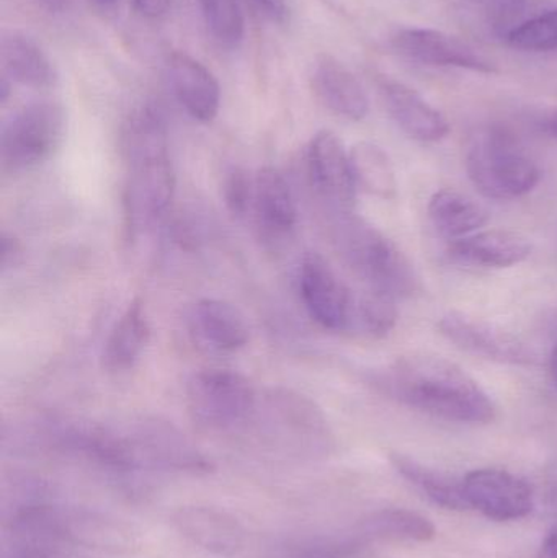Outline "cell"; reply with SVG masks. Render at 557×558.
I'll use <instances>...</instances> for the list:
<instances>
[{
    "label": "cell",
    "mask_w": 557,
    "mask_h": 558,
    "mask_svg": "<svg viewBox=\"0 0 557 558\" xmlns=\"http://www.w3.org/2000/svg\"><path fill=\"white\" fill-rule=\"evenodd\" d=\"M375 386L396 402L447 422L487 425L497 415L489 393L458 364L434 354L399 357Z\"/></svg>",
    "instance_id": "6da1fadb"
},
{
    "label": "cell",
    "mask_w": 557,
    "mask_h": 558,
    "mask_svg": "<svg viewBox=\"0 0 557 558\" xmlns=\"http://www.w3.org/2000/svg\"><path fill=\"white\" fill-rule=\"evenodd\" d=\"M334 242L350 268L370 291L391 299L412 298L421 291V279L408 255L379 229L353 213L339 215Z\"/></svg>",
    "instance_id": "7a4b0ae2"
},
{
    "label": "cell",
    "mask_w": 557,
    "mask_h": 558,
    "mask_svg": "<svg viewBox=\"0 0 557 558\" xmlns=\"http://www.w3.org/2000/svg\"><path fill=\"white\" fill-rule=\"evenodd\" d=\"M467 172L481 195L516 199L532 192L542 179L538 166L509 131L481 128L467 149Z\"/></svg>",
    "instance_id": "3957f363"
},
{
    "label": "cell",
    "mask_w": 557,
    "mask_h": 558,
    "mask_svg": "<svg viewBox=\"0 0 557 558\" xmlns=\"http://www.w3.org/2000/svg\"><path fill=\"white\" fill-rule=\"evenodd\" d=\"M65 121L64 108L55 101H38L20 110L0 137L3 170L20 172L48 160L64 140Z\"/></svg>",
    "instance_id": "277c9868"
},
{
    "label": "cell",
    "mask_w": 557,
    "mask_h": 558,
    "mask_svg": "<svg viewBox=\"0 0 557 558\" xmlns=\"http://www.w3.org/2000/svg\"><path fill=\"white\" fill-rule=\"evenodd\" d=\"M186 403L196 423L205 428L226 429L251 416L255 409V390L234 371H202L190 379Z\"/></svg>",
    "instance_id": "5b68a950"
},
{
    "label": "cell",
    "mask_w": 557,
    "mask_h": 558,
    "mask_svg": "<svg viewBox=\"0 0 557 558\" xmlns=\"http://www.w3.org/2000/svg\"><path fill=\"white\" fill-rule=\"evenodd\" d=\"M464 500L470 510L489 520L519 521L535 510L532 485L504 469H477L461 478Z\"/></svg>",
    "instance_id": "8992f818"
},
{
    "label": "cell",
    "mask_w": 557,
    "mask_h": 558,
    "mask_svg": "<svg viewBox=\"0 0 557 558\" xmlns=\"http://www.w3.org/2000/svg\"><path fill=\"white\" fill-rule=\"evenodd\" d=\"M307 173L317 196L336 215L352 213L356 182L350 153L332 131H319L307 147Z\"/></svg>",
    "instance_id": "52a82bcc"
},
{
    "label": "cell",
    "mask_w": 557,
    "mask_h": 558,
    "mask_svg": "<svg viewBox=\"0 0 557 558\" xmlns=\"http://www.w3.org/2000/svg\"><path fill=\"white\" fill-rule=\"evenodd\" d=\"M126 166L130 169L124 196L128 229L136 232L144 226L159 221L169 211L175 193V173L169 154L136 160Z\"/></svg>",
    "instance_id": "ba28073f"
},
{
    "label": "cell",
    "mask_w": 557,
    "mask_h": 558,
    "mask_svg": "<svg viewBox=\"0 0 557 558\" xmlns=\"http://www.w3.org/2000/svg\"><path fill=\"white\" fill-rule=\"evenodd\" d=\"M298 279L301 299L317 324L334 331L352 328L356 298L320 255L303 258Z\"/></svg>",
    "instance_id": "9c48e42d"
},
{
    "label": "cell",
    "mask_w": 557,
    "mask_h": 558,
    "mask_svg": "<svg viewBox=\"0 0 557 558\" xmlns=\"http://www.w3.org/2000/svg\"><path fill=\"white\" fill-rule=\"evenodd\" d=\"M438 330L461 350L484 360L513 366H525L535 361L532 348L517 335L461 312H450L441 317Z\"/></svg>",
    "instance_id": "30bf717a"
},
{
    "label": "cell",
    "mask_w": 557,
    "mask_h": 558,
    "mask_svg": "<svg viewBox=\"0 0 557 558\" xmlns=\"http://www.w3.org/2000/svg\"><path fill=\"white\" fill-rule=\"evenodd\" d=\"M398 54L440 68H460L481 74H496L497 68L474 46L457 36L431 28H402L391 38Z\"/></svg>",
    "instance_id": "8fae6325"
},
{
    "label": "cell",
    "mask_w": 557,
    "mask_h": 558,
    "mask_svg": "<svg viewBox=\"0 0 557 558\" xmlns=\"http://www.w3.org/2000/svg\"><path fill=\"white\" fill-rule=\"evenodd\" d=\"M59 531L64 543L108 554H131L140 549V531L111 514L98 511H58Z\"/></svg>",
    "instance_id": "7c38bea8"
},
{
    "label": "cell",
    "mask_w": 557,
    "mask_h": 558,
    "mask_svg": "<svg viewBox=\"0 0 557 558\" xmlns=\"http://www.w3.org/2000/svg\"><path fill=\"white\" fill-rule=\"evenodd\" d=\"M376 85L389 117L412 140L438 143L450 133L447 118L414 88L386 75H379Z\"/></svg>",
    "instance_id": "4fadbf2b"
},
{
    "label": "cell",
    "mask_w": 557,
    "mask_h": 558,
    "mask_svg": "<svg viewBox=\"0 0 557 558\" xmlns=\"http://www.w3.org/2000/svg\"><path fill=\"white\" fill-rule=\"evenodd\" d=\"M172 524L190 543L218 557H234L245 547V530L232 514L192 505L173 513Z\"/></svg>",
    "instance_id": "5bb4252c"
},
{
    "label": "cell",
    "mask_w": 557,
    "mask_h": 558,
    "mask_svg": "<svg viewBox=\"0 0 557 558\" xmlns=\"http://www.w3.org/2000/svg\"><path fill=\"white\" fill-rule=\"evenodd\" d=\"M167 78L183 110L199 123H211L221 107L218 78L198 59L185 52L167 58Z\"/></svg>",
    "instance_id": "9a60e30c"
},
{
    "label": "cell",
    "mask_w": 557,
    "mask_h": 558,
    "mask_svg": "<svg viewBox=\"0 0 557 558\" xmlns=\"http://www.w3.org/2000/svg\"><path fill=\"white\" fill-rule=\"evenodd\" d=\"M448 257L458 264L480 268H510L532 254V242L507 229L477 231L448 245Z\"/></svg>",
    "instance_id": "2e32d148"
},
{
    "label": "cell",
    "mask_w": 557,
    "mask_h": 558,
    "mask_svg": "<svg viewBox=\"0 0 557 558\" xmlns=\"http://www.w3.org/2000/svg\"><path fill=\"white\" fill-rule=\"evenodd\" d=\"M311 85L320 104L337 117L362 121L368 114L370 101L362 84L334 56H317L311 71Z\"/></svg>",
    "instance_id": "e0dca14e"
},
{
    "label": "cell",
    "mask_w": 557,
    "mask_h": 558,
    "mask_svg": "<svg viewBox=\"0 0 557 558\" xmlns=\"http://www.w3.org/2000/svg\"><path fill=\"white\" fill-rule=\"evenodd\" d=\"M3 74L25 87L45 90L58 84V71L45 49L25 33L9 32L0 41Z\"/></svg>",
    "instance_id": "ac0fdd59"
},
{
    "label": "cell",
    "mask_w": 557,
    "mask_h": 558,
    "mask_svg": "<svg viewBox=\"0 0 557 558\" xmlns=\"http://www.w3.org/2000/svg\"><path fill=\"white\" fill-rule=\"evenodd\" d=\"M252 208L258 228L271 238L290 234L296 226L298 211L293 193L278 170L264 167L254 179Z\"/></svg>",
    "instance_id": "d6986e66"
},
{
    "label": "cell",
    "mask_w": 557,
    "mask_h": 558,
    "mask_svg": "<svg viewBox=\"0 0 557 558\" xmlns=\"http://www.w3.org/2000/svg\"><path fill=\"white\" fill-rule=\"evenodd\" d=\"M133 439L137 454L177 471L209 472L211 464L192 442L167 423L147 422L137 429Z\"/></svg>",
    "instance_id": "ffe728a7"
},
{
    "label": "cell",
    "mask_w": 557,
    "mask_h": 558,
    "mask_svg": "<svg viewBox=\"0 0 557 558\" xmlns=\"http://www.w3.org/2000/svg\"><path fill=\"white\" fill-rule=\"evenodd\" d=\"M192 330L216 351H238L247 344L251 335L244 314L219 299H203L193 307Z\"/></svg>",
    "instance_id": "44dd1931"
},
{
    "label": "cell",
    "mask_w": 557,
    "mask_h": 558,
    "mask_svg": "<svg viewBox=\"0 0 557 558\" xmlns=\"http://www.w3.org/2000/svg\"><path fill=\"white\" fill-rule=\"evenodd\" d=\"M149 340L150 324L146 308L140 299H134L108 335L101 364L110 373H124L140 361Z\"/></svg>",
    "instance_id": "7402d4cb"
},
{
    "label": "cell",
    "mask_w": 557,
    "mask_h": 558,
    "mask_svg": "<svg viewBox=\"0 0 557 558\" xmlns=\"http://www.w3.org/2000/svg\"><path fill=\"white\" fill-rule=\"evenodd\" d=\"M428 219L438 234L457 241L481 231L489 222L486 206L457 190H438L428 202Z\"/></svg>",
    "instance_id": "603a6c76"
},
{
    "label": "cell",
    "mask_w": 557,
    "mask_h": 558,
    "mask_svg": "<svg viewBox=\"0 0 557 558\" xmlns=\"http://www.w3.org/2000/svg\"><path fill=\"white\" fill-rule=\"evenodd\" d=\"M353 177L356 185L370 195L382 199H395L398 195V179L388 153L378 144H355L350 150Z\"/></svg>",
    "instance_id": "cb8c5ba5"
},
{
    "label": "cell",
    "mask_w": 557,
    "mask_h": 558,
    "mask_svg": "<svg viewBox=\"0 0 557 558\" xmlns=\"http://www.w3.org/2000/svg\"><path fill=\"white\" fill-rule=\"evenodd\" d=\"M391 462L402 477L408 478L438 507L457 511L470 510L464 500L461 481H455L404 454H392Z\"/></svg>",
    "instance_id": "d4e9b609"
},
{
    "label": "cell",
    "mask_w": 557,
    "mask_h": 558,
    "mask_svg": "<svg viewBox=\"0 0 557 558\" xmlns=\"http://www.w3.org/2000/svg\"><path fill=\"white\" fill-rule=\"evenodd\" d=\"M363 530L370 536L409 543H428L437 534L427 518L408 510L378 511L363 523Z\"/></svg>",
    "instance_id": "484cf974"
},
{
    "label": "cell",
    "mask_w": 557,
    "mask_h": 558,
    "mask_svg": "<svg viewBox=\"0 0 557 558\" xmlns=\"http://www.w3.org/2000/svg\"><path fill=\"white\" fill-rule=\"evenodd\" d=\"M206 26L221 48L234 49L245 35V20L239 0H198Z\"/></svg>",
    "instance_id": "4316f807"
},
{
    "label": "cell",
    "mask_w": 557,
    "mask_h": 558,
    "mask_svg": "<svg viewBox=\"0 0 557 558\" xmlns=\"http://www.w3.org/2000/svg\"><path fill=\"white\" fill-rule=\"evenodd\" d=\"M398 320L395 299L378 292L368 291L356 299L352 328H359L368 337L379 338L388 335Z\"/></svg>",
    "instance_id": "83f0119b"
},
{
    "label": "cell",
    "mask_w": 557,
    "mask_h": 558,
    "mask_svg": "<svg viewBox=\"0 0 557 558\" xmlns=\"http://www.w3.org/2000/svg\"><path fill=\"white\" fill-rule=\"evenodd\" d=\"M509 43L526 51L557 49V9L535 16L509 33Z\"/></svg>",
    "instance_id": "f1b7e54d"
},
{
    "label": "cell",
    "mask_w": 557,
    "mask_h": 558,
    "mask_svg": "<svg viewBox=\"0 0 557 558\" xmlns=\"http://www.w3.org/2000/svg\"><path fill=\"white\" fill-rule=\"evenodd\" d=\"M222 196H225L226 206L232 215H245L252 206L254 180H251L249 173L241 167H232L226 173L225 182H222Z\"/></svg>",
    "instance_id": "f546056e"
},
{
    "label": "cell",
    "mask_w": 557,
    "mask_h": 558,
    "mask_svg": "<svg viewBox=\"0 0 557 558\" xmlns=\"http://www.w3.org/2000/svg\"><path fill=\"white\" fill-rule=\"evenodd\" d=\"M64 541H39L23 546V558H75L62 550Z\"/></svg>",
    "instance_id": "4dcf8cb0"
},
{
    "label": "cell",
    "mask_w": 557,
    "mask_h": 558,
    "mask_svg": "<svg viewBox=\"0 0 557 558\" xmlns=\"http://www.w3.org/2000/svg\"><path fill=\"white\" fill-rule=\"evenodd\" d=\"M134 12L147 20L162 19L172 9L173 0H131Z\"/></svg>",
    "instance_id": "1f68e13d"
},
{
    "label": "cell",
    "mask_w": 557,
    "mask_h": 558,
    "mask_svg": "<svg viewBox=\"0 0 557 558\" xmlns=\"http://www.w3.org/2000/svg\"><path fill=\"white\" fill-rule=\"evenodd\" d=\"M0 252H2V260H0L2 271L10 270V268L16 267L22 262V244L13 235H2V248H0Z\"/></svg>",
    "instance_id": "d6a6232c"
},
{
    "label": "cell",
    "mask_w": 557,
    "mask_h": 558,
    "mask_svg": "<svg viewBox=\"0 0 557 558\" xmlns=\"http://www.w3.org/2000/svg\"><path fill=\"white\" fill-rule=\"evenodd\" d=\"M271 22L283 23L288 15L287 0H255Z\"/></svg>",
    "instance_id": "836d02e7"
},
{
    "label": "cell",
    "mask_w": 557,
    "mask_h": 558,
    "mask_svg": "<svg viewBox=\"0 0 557 558\" xmlns=\"http://www.w3.org/2000/svg\"><path fill=\"white\" fill-rule=\"evenodd\" d=\"M489 2L493 3L494 9L504 19L516 15L525 5V0H489Z\"/></svg>",
    "instance_id": "e575fe53"
},
{
    "label": "cell",
    "mask_w": 557,
    "mask_h": 558,
    "mask_svg": "<svg viewBox=\"0 0 557 558\" xmlns=\"http://www.w3.org/2000/svg\"><path fill=\"white\" fill-rule=\"evenodd\" d=\"M536 558H557V526L548 537H546L545 544L540 550L538 557Z\"/></svg>",
    "instance_id": "d590c367"
},
{
    "label": "cell",
    "mask_w": 557,
    "mask_h": 558,
    "mask_svg": "<svg viewBox=\"0 0 557 558\" xmlns=\"http://www.w3.org/2000/svg\"><path fill=\"white\" fill-rule=\"evenodd\" d=\"M88 3L101 15H110L118 9L120 0H88Z\"/></svg>",
    "instance_id": "8d00e7d4"
},
{
    "label": "cell",
    "mask_w": 557,
    "mask_h": 558,
    "mask_svg": "<svg viewBox=\"0 0 557 558\" xmlns=\"http://www.w3.org/2000/svg\"><path fill=\"white\" fill-rule=\"evenodd\" d=\"M39 5L45 7L49 12H64L71 0H35Z\"/></svg>",
    "instance_id": "74e56055"
},
{
    "label": "cell",
    "mask_w": 557,
    "mask_h": 558,
    "mask_svg": "<svg viewBox=\"0 0 557 558\" xmlns=\"http://www.w3.org/2000/svg\"><path fill=\"white\" fill-rule=\"evenodd\" d=\"M549 369H552L553 383H555L557 389V341L555 348H553L552 357H549Z\"/></svg>",
    "instance_id": "f35d334b"
},
{
    "label": "cell",
    "mask_w": 557,
    "mask_h": 558,
    "mask_svg": "<svg viewBox=\"0 0 557 558\" xmlns=\"http://www.w3.org/2000/svg\"><path fill=\"white\" fill-rule=\"evenodd\" d=\"M10 95V81L9 77H5L3 75L2 81H0V100H2V104H5L7 98H9Z\"/></svg>",
    "instance_id": "ab89813d"
},
{
    "label": "cell",
    "mask_w": 557,
    "mask_h": 558,
    "mask_svg": "<svg viewBox=\"0 0 557 558\" xmlns=\"http://www.w3.org/2000/svg\"><path fill=\"white\" fill-rule=\"evenodd\" d=\"M546 128H548V131L553 136L557 137V111L552 118H549L548 123H546Z\"/></svg>",
    "instance_id": "60d3db41"
}]
</instances>
